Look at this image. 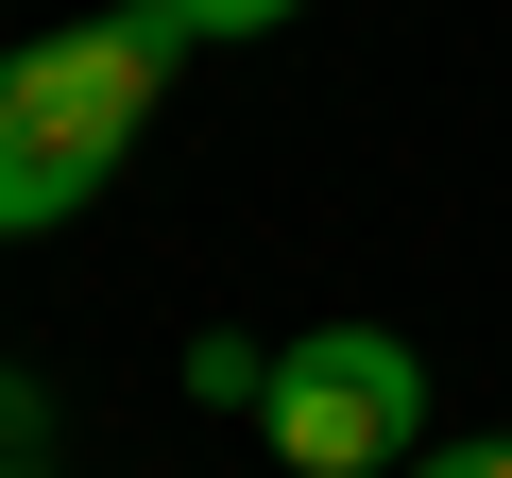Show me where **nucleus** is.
Wrapping results in <instances>:
<instances>
[{
  "mask_svg": "<svg viewBox=\"0 0 512 478\" xmlns=\"http://www.w3.org/2000/svg\"><path fill=\"white\" fill-rule=\"evenodd\" d=\"M256 427H274L291 478H393V461L427 444V359H410L393 325H308V342H274Z\"/></svg>",
  "mask_w": 512,
  "mask_h": 478,
  "instance_id": "f257e3e1",
  "label": "nucleus"
},
{
  "mask_svg": "<svg viewBox=\"0 0 512 478\" xmlns=\"http://www.w3.org/2000/svg\"><path fill=\"white\" fill-rule=\"evenodd\" d=\"M171 52H188V18H171V0H120V18H86V35H35V52H0V86H18V120H35L69 171H120V137L154 120Z\"/></svg>",
  "mask_w": 512,
  "mask_h": 478,
  "instance_id": "f03ea898",
  "label": "nucleus"
},
{
  "mask_svg": "<svg viewBox=\"0 0 512 478\" xmlns=\"http://www.w3.org/2000/svg\"><path fill=\"white\" fill-rule=\"evenodd\" d=\"M86 188H103V171H69V154L18 120V86H0V239H52V222H86Z\"/></svg>",
  "mask_w": 512,
  "mask_h": 478,
  "instance_id": "7ed1b4c3",
  "label": "nucleus"
},
{
  "mask_svg": "<svg viewBox=\"0 0 512 478\" xmlns=\"http://www.w3.org/2000/svg\"><path fill=\"white\" fill-rule=\"evenodd\" d=\"M188 393H205V410H256V393H274V342H239V325L188 342Z\"/></svg>",
  "mask_w": 512,
  "mask_h": 478,
  "instance_id": "20e7f679",
  "label": "nucleus"
},
{
  "mask_svg": "<svg viewBox=\"0 0 512 478\" xmlns=\"http://www.w3.org/2000/svg\"><path fill=\"white\" fill-rule=\"evenodd\" d=\"M0 461H52V393H35V359H0Z\"/></svg>",
  "mask_w": 512,
  "mask_h": 478,
  "instance_id": "39448f33",
  "label": "nucleus"
},
{
  "mask_svg": "<svg viewBox=\"0 0 512 478\" xmlns=\"http://www.w3.org/2000/svg\"><path fill=\"white\" fill-rule=\"evenodd\" d=\"M393 478H512V427H461V444H410Z\"/></svg>",
  "mask_w": 512,
  "mask_h": 478,
  "instance_id": "423d86ee",
  "label": "nucleus"
},
{
  "mask_svg": "<svg viewBox=\"0 0 512 478\" xmlns=\"http://www.w3.org/2000/svg\"><path fill=\"white\" fill-rule=\"evenodd\" d=\"M171 18H188V52H205V35H274V18H308V0H171Z\"/></svg>",
  "mask_w": 512,
  "mask_h": 478,
  "instance_id": "0eeeda50",
  "label": "nucleus"
},
{
  "mask_svg": "<svg viewBox=\"0 0 512 478\" xmlns=\"http://www.w3.org/2000/svg\"><path fill=\"white\" fill-rule=\"evenodd\" d=\"M0 478H52V461H0Z\"/></svg>",
  "mask_w": 512,
  "mask_h": 478,
  "instance_id": "6e6552de",
  "label": "nucleus"
}]
</instances>
